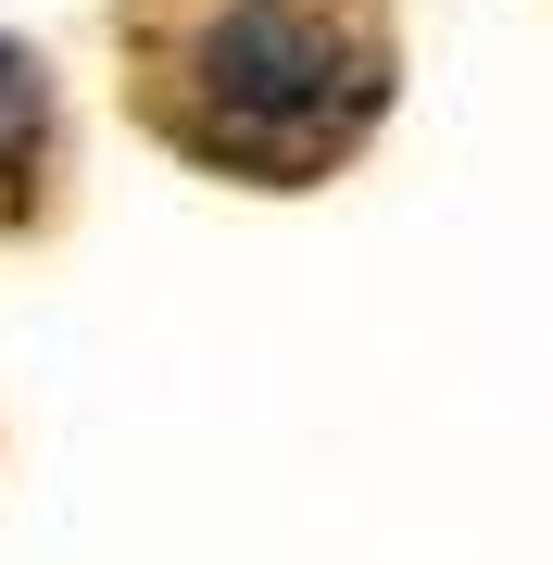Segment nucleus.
I'll return each instance as SVG.
<instances>
[{
	"instance_id": "1",
	"label": "nucleus",
	"mask_w": 553,
	"mask_h": 565,
	"mask_svg": "<svg viewBox=\"0 0 553 565\" xmlns=\"http://www.w3.org/2000/svg\"><path fill=\"white\" fill-rule=\"evenodd\" d=\"M126 76L189 163L302 189L390 114V0H139Z\"/></svg>"
},
{
	"instance_id": "2",
	"label": "nucleus",
	"mask_w": 553,
	"mask_h": 565,
	"mask_svg": "<svg viewBox=\"0 0 553 565\" xmlns=\"http://www.w3.org/2000/svg\"><path fill=\"white\" fill-rule=\"evenodd\" d=\"M39 151H51V76H39V51L0 39V189L39 177Z\"/></svg>"
}]
</instances>
